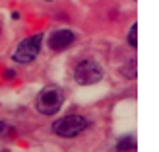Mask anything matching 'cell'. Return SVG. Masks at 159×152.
Returning <instances> with one entry per match:
<instances>
[{"instance_id":"obj_1","label":"cell","mask_w":159,"mask_h":152,"mask_svg":"<svg viewBox=\"0 0 159 152\" xmlns=\"http://www.w3.org/2000/svg\"><path fill=\"white\" fill-rule=\"evenodd\" d=\"M62 101H64V94H62L60 88L57 86H49L37 96V101H35V107L39 113L43 115H52L60 109Z\"/></svg>"},{"instance_id":"obj_2","label":"cell","mask_w":159,"mask_h":152,"mask_svg":"<svg viewBox=\"0 0 159 152\" xmlns=\"http://www.w3.org/2000/svg\"><path fill=\"white\" fill-rule=\"evenodd\" d=\"M41 43H43V33H35L31 37H25L23 41H20V45L14 51V61L20 65H29L39 57L41 51Z\"/></svg>"},{"instance_id":"obj_3","label":"cell","mask_w":159,"mask_h":152,"mask_svg":"<svg viewBox=\"0 0 159 152\" xmlns=\"http://www.w3.org/2000/svg\"><path fill=\"white\" fill-rule=\"evenodd\" d=\"M89 121L84 117V115H66L54 121L52 125V131L58 135V137H66V139H72V137H78L80 133H84L87 129Z\"/></svg>"},{"instance_id":"obj_4","label":"cell","mask_w":159,"mask_h":152,"mask_svg":"<svg viewBox=\"0 0 159 152\" xmlns=\"http://www.w3.org/2000/svg\"><path fill=\"white\" fill-rule=\"evenodd\" d=\"M74 78L80 86H91L97 84L99 80L103 78V68L99 66V62H95L91 59L82 61L74 70Z\"/></svg>"},{"instance_id":"obj_5","label":"cell","mask_w":159,"mask_h":152,"mask_svg":"<svg viewBox=\"0 0 159 152\" xmlns=\"http://www.w3.org/2000/svg\"><path fill=\"white\" fill-rule=\"evenodd\" d=\"M72 41H74V31L72 29H57L49 35V49L64 51Z\"/></svg>"},{"instance_id":"obj_6","label":"cell","mask_w":159,"mask_h":152,"mask_svg":"<svg viewBox=\"0 0 159 152\" xmlns=\"http://www.w3.org/2000/svg\"><path fill=\"white\" fill-rule=\"evenodd\" d=\"M136 148V139L134 137H124L116 142V150L118 152H126V150H134Z\"/></svg>"},{"instance_id":"obj_7","label":"cell","mask_w":159,"mask_h":152,"mask_svg":"<svg viewBox=\"0 0 159 152\" xmlns=\"http://www.w3.org/2000/svg\"><path fill=\"white\" fill-rule=\"evenodd\" d=\"M136 33H138V23H132V27H130V31H128V43L132 45V49H136V47H138Z\"/></svg>"},{"instance_id":"obj_8","label":"cell","mask_w":159,"mask_h":152,"mask_svg":"<svg viewBox=\"0 0 159 152\" xmlns=\"http://www.w3.org/2000/svg\"><path fill=\"white\" fill-rule=\"evenodd\" d=\"M4 129H6V125H4V121H0V135L4 133Z\"/></svg>"}]
</instances>
